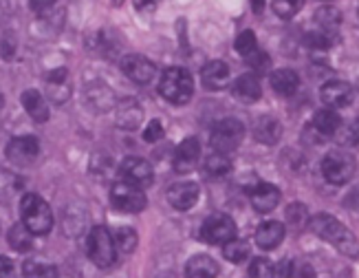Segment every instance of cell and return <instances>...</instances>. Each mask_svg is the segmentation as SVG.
<instances>
[{"label":"cell","mask_w":359,"mask_h":278,"mask_svg":"<svg viewBox=\"0 0 359 278\" xmlns=\"http://www.w3.org/2000/svg\"><path fill=\"white\" fill-rule=\"evenodd\" d=\"M55 5V0H29V7L34 9L36 13H42L46 9H51Z\"/></svg>","instance_id":"b9f144b4"},{"label":"cell","mask_w":359,"mask_h":278,"mask_svg":"<svg viewBox=\"0 0 359 278\" xmlns=\"http://www.w3.org/2000/svg\"><path fill=\"white\" fill-rule=\"evenodd\" d=\"M287 219L293 227H302L304 223H309V212L302 204H293L287 210Z\"/></svg>","instance_id":"8d00e7d4"},{"label":"cell","mask_w":359,"mask_h":278,"mask_svg":"<svg viewBox=\"0 0 359 278\" xmlns=\"http://www.w3.org/2000/svg\"><path fill=\"white\" fill-rule=\"evenodd\" d=\"M46 93L53 100V104H65L71 98V82H69V71L65 67L53 69L46 75Z\"/></svg>","instance_id":"2e32d148"},{"label":"cell","mask_w":359,"mask_h":278,"mask_svg":"<svg viewBox=\"0 0 359 278\" xmlns=\"http://www.w3.org/2000/svg\"><path fill=\"white\" fill-rule=\"evenodd\" d=\"M289 278H316V272L309 263H298V265H291Z\"/></svg>","instance_id":"ab89813d"},{"label":"cell","mask_w":359,"mask_h":278,"mask_svg":"<svg viewBox=\"0 0 359 278\" xmlns=\"http://www.w3.org/2000/svg\"><path fill=\"white\" fill-rule=\"evenodd\" d=\"M231 95L236 98L238 102H243V104H254V102H258L260 95H262V88H260L258 77L254 73L241 75L238 80L233 82V86H231Z\"/></svg>","instance_id":"ac0fdd59"},{"label":"cell","mask_w":359,"mask_h":278,"mask_svg":"<svg viewBox=\"0 0 359 278\" xmlns=\"http://www.w3.org/2000/svg\"><path fill=\"white\" fill-rule=\"evenodd\" d=\"M201 157V144L196 137H187L179 144L177 152H175V170L177 173H190V170L196 168Z\"/></svg>","instance_id":"5bb4252c"},{"label":"cell","mask_w":359,"mask_h":278,"mask_svg":"<svg viewBox=\"0 0 359 278\" xmlns=\"http://www.w3.org/2000/svg\"><path fill=\"white\" fill-rule=\"evenodd\" d=\"M121 71L137 84H148L154 80V75H157V67H154L148 58L137 55V53H128L121 58Z\"/></svg>","instance_id":"30bf717a"},{"label":"cell","mask_w":359,"mask_h":278,"mask_svg":"<svg viewBox=\"0 0 359 278\" xmlns=\"http://www.w3.org/2000/svg\"><path fill=\"white\" fill-rule=\"evenodd\" d=\"M245 137V126L243 121L236 119V117H225L221 121H216V126L212 128V135H210V144L214 148V152H231L236 150L243 142Z\"/></svg>","instance_id":"5b68a950"},{"label":"cell","mask_w":359,"mask_h":278,"mask_svg":"<svg viewBox=\"0 0 359 278\" xmlns=\"http://www.w3.org/2000/svg\"><path fill=\"white\" fill-rule=\"evenodd\" d=\"M280 204V190L271 183H258L252 190V206L256 212L267 214Z\"/></svg>","instance_id":"ffe728a7"},{"label":"cell","mask_w":359,"mask_h":278,"mask_svg":"<svg viewBox=\"0 0 359 278\" xmlns=\"http://www.w3.org/2000/svg\"><path fill=\"white\" fill-rule=\"evenodd\" d=\"M309 227H311L313 234H318L320 239L333 243L337 250L344 252L346 256H351V258L359 256V241H357V237L353 234V232L344 223L337 221L335 216L324 214V212L313 214L309 219Z\"/></svg>","instance_id":"6da1fadb"},{"label":"cell","mask_w":359,"mask_h":278,"mask_svg":"<svg viewBox=\"0 0 359 278\" xmlns=\"http://www.w3.org/2000/svg\"><path fill=\"white\" fill-rule=\"evenodd\" d=\"M86 252L90 256V260L95 263L97 267H111L115 258H117V247L115 241L111 237L104 225H95L88 232L86 239Z\"/></svg>","instance_id":"277c9868"},{"label":"cell","mask_w":359,"mask_h":278,"mask_svg":"<svg viewBox=\"0 0 359 278\" xmlns=\"http://www.w3.org/2000/svg\"><path fill=\"white\" fill-rule=\"evenodd\" d=\"M280 135H283V126H280V121L276 117H269L264 115L256 121L254 126V137L258 139L260 144H267V146H273L278 144Z\"/></svg>","instance_id":"cb8c5ba5"},{"label":"cell","mask_w":359,"mask_h":278,"mask_svg":"<svg viewBox=\"0 0 359 278\" xmlns=\"http://www.w3.org/2000/svg\"><path fill=\"white\" fill-rule=\"evenodd\" d=\"M111 204L113 208H117L119 212H142L148 206V199L144 194L142 188L128 183V181H119L111 188Z\"/></svg>","instance_id":"52a82bcc"},{"label":"cell","mask_w":359,"mask_h":278,"mask_svg":"<svg viewBox=\"0 0 359 278\" xmlns=\"http://www.w3.org/2000/svg\"><path fill=\"white\" fill-rule=\"evenodd\" d=\"M159 93L170 104H177V106L187 104L194 95V80L190 71H185L181 67L165 69L159 80Z\"/></svg>","instance_id":"7a4b0ae2"},{"label":"cell","mask_w":359,"mask_h":278,"mask_svg":"<svg viewBox=\"0 0 359 278\" xmlns=\"http://www.w3.org/2000/svg\"><path fill=\"white\" fill-rule=\"evenodd\" d=\"M7 159L13 161L15 166H31L40 154V142L34 135H22L13 137L5 148Z\"/></svg>","instance_id":"9c48e42d"},{"label":"cell","mask_w":359,"mask_h":278,"mask_svg":"<svg viewBox=\"0 0 359 278\" xmlns=\"http://www.w3.org/2000/svg\"><path fill=\"white\" fill-rule=\"evenodd\" d=\"M86 95H88V102L100 108V111H104V108H111L115 104V95H113V91L104 86V84H93L86 88Z\"/></svg>","instance_id":"f1b7e54d"},{"label":"cell","mask_w":359,"mask_h":278,"mask_svg":"<svg viewBox=\"0 0 359 278\" xmlns=\"http://www.w3.org/2000/svg\"><path fill=\"white\" fill-rule=\"evenodd\" d=\"M271 7H273L276 15H280L283 20H289V18H293V15L300 11L302 0H273Z\"/></svg>","instance_id":"836d02e7"},{"label":"cell","mask_w":359,"mask_h":278,"mask_svg":"<svg viewBox=\"0 0 359 278\" xmlns=\"http://www.w3.org/2000/svg\"><path fill=\"white\" fill-rule=\"evenodd\" d=\"M161 137H163V124H161V119H152L146 126V131H144V139H146L148 144H154V142H159Z\"/></svg>","instance_id":"f35d334b"},{"label":"cell","mask_w":359,"mask_h":278,"mask_svg":"<svg viewBox=\"0 0 359 278\" xmlns=\"http://www.w3.org/2000/svg\"><path fill=\"white\" fill-rule=\"evenodd\" d=\"M205 173H208V177H214V179H221V177L229 175L231 173V159L225 157L223 152H212L205 159Z\"/></svg>","instance_id":"83f0119b"},{"label":"cell","mask_w":359,"mask_h":278,"mask_svg":"<svg viewBox=\"0 0 359 278\" xmlns=\"http://www.w3.org/2000/svg\"><path fill=\"white\" fill-rule=\"evenodd\" d=\"M22 274L27 278H57V270L53 265H46V263L38 260H27L22 265Z\"/></svg>","instance_id":"1f68e13d"},{"label":"cell","mask_w":359,"mask_h":278,"mask_svg":"<svg viewBox=\"0 0 359 278\" xmlns=\"http://www.w3.org/2000/svg\"><path fill=\"white\" fill-rule=\"evenodd\" d=\"M20 214H22V223L34 232V237L49 234V230L53 227V212H51L49 204L38 194L22 197Z\"/></svg>","instance_id":"3957f363"},{"label":"cell","mask_w":359,"mask_h":278,"mask_svg":"<svg viewBox=\"0 0 359 278\" xmlns=\"http://www.w3.org/2000/svg\"><path fill=\"white\" fill-rule=\"evenodd\" d=\"M269 82H271V88L278 93V95H283V98H289L293 95L295 91H298L300 86V77L295 71L291 69H278L269 75Z\"/></svg>","instance_id":"603a6c76"},{"label":"cell","mask_w":359,"mask_h":278,"mask_svg":"<svg viewBox=\"0 0 359 278\" xmlns=\"http://www.w3.org/2000/svg\"><path fill=\"white\" fill-rule=\"evenodd\" d=\"M355 159L346 152L333 150L322 159V175L324 179L333 185H344L353 179L355 175Z\"/></svg>","instance_id":"8992f818"},{"label":"cell","mask_w":359,"mask_h":278,"mask_svg":"<svg viewBox=\"0 0 359 278\" xmlns=\"http://www.w3.org/2000/svg\"><path fill=\"white\" fill-rule=\"evenodd\" d=\"M335 137L346 146H357L359 144V119H353L346 126H339Z\"/></svg>","instance_id":"d590c367"},{"label":"cell","mask_w":359,"mask_h":278,"mask_svg":"<svg viewBox=\"0 0 359 278\" xmlns=\"http://www.w3.org/2000/svg\"><path fill=\"white\" fill-rule=\"evenodd\" d=\"M249 278H276V265L267 258H254L249 265Z\"/></svg>","instance_id":"d6a6232c"},{"label":"cell","mask_w":359,"mask_h":278,"mask_svg":"<svg viewBox=\"0 0 359 278\" xmlns=\"http://www.w3.org/2000/svg\"><path fill=\"white\" fill-rule=\"evenodd\" d=\"M233 46H236V51L247 60L249 55H252L256 49H258V42H256V36H254V31H243V34L236 38V44H233Z\"/></svg>","instance_id":"e575fe53"},{"label":"cell","mask_w":359,"mask_h":278,"mask_svg":"<svg viewBox=\"0 0 359 278\" xmlns=\"http://www.w3.org/2000/svg\"><path fill=\"white\" fill-rule=\"evenodd\" d=\"M218 263L208 254H196L187 260L185 276L187 278H216L218 276Z\"/></svg>","instance_id":"7402d4cb"},{"label":"cell","mask_w":359,"mask_h":278,"mask_svg":"<svg viewBox=\"0 0 359 278\" xmlns=\"http://www.w3.org/2000/svg\"><path fill=\"white\" fill-rule=\"evenodd\" d=\"M201 237L212 245H225L227 241L236 239V223L229 214H212L201 225Z\"/></svg>","instance_id":"ba28073f"},{"label":"cell","mask_w":359,"mask_h":278,"mask_svg":"<svg viewBox=\"0 0 359 278\" xmlns=\"http://www.w3.org/2000/svg\"><path fill=\"white\" fill-rule=\"evenodd\" d=\"M115 119H117V126H119V128L137 131L139 126H142V121H144V108L139 106L137 100H123V102H117Z\"/></svg>","instance_id":"9a60e30c"},{"label":"cell","mask_w":359,"mask_h":278,"mask_svg":"<svg viewBox=\"0 0 359 278\" xmlns=\"http://www.w3.org/2000/svg\"><path fill=\"white\" fill-rule=\"evenodd\" d=\"M316 22L322 27V34L326 36H333L337 34V29H339V22H341V13L337 7L333 5H326L322 9L316 11Z\"/></svg>","instance_id":"4316f807"},{"label":"cell","mask_w":359,"mask_h":278,"mask_svg":"<svg viewBox=\"0 0 359 278\" xmlns=\"http://www.w3.org/2000/svg\"><path fill=\"white\" fill-rule=\"evenodd\" d=\"M247 62H249V67H252L256 73H264L269 69V65H271V60H269V55L264 53V51H260V49H256L252 55L247 58Z\"/></svg>","instance_id":"74e56055"},{"label":"cell","mask_w":359,"mask_h":278,"mask_svg":"<svg viewBox=\"0 0 359 278\" xmlns=\"http://www.w3.org/2000/svg\"><path fill=\"white\" fill-rule=\"evenodd\" d=\"M7 241L11 250L15 252H29L34 247V232H31L25 223H13L7 232Z\"/></svg>","instance_id":"d4e9b609"},{"label":"cell","mask_w":359,"mask_h":278,"mask_svg":"<svg viewBox=\"0 0 359 278\" xmlns=\"http://www.w3.org/2000/svg\"><path fill=\"white\" fill-rule=\"evenodd\" d=\"M256 245L260 250H276V247L283 243L285 239V225L280 221H264L256 230Z\"/></svg>","instance_id":"d6986e66"},{"label":"cell","mask_w":359,"mask_h":278,"mask_svg":"<svg viewBox=\"0 0 359 278\" xmlns=\"http://www.w3.org/2000/svg\"><path fill=\"white\" fill-rule=\"evenodd\" d=\"M198 201V185L194 181H179L168 188V204L175 210H190Z\"/></svg>","instance_id":"4fadbf2b"},{"label":"cell","mask_w":359,"mask_h":278,"mask_svg":"<svg viewBox=\"0 0 359 278\" xmlns=\"http://www.w3.org/2000/svg\"><path fill=\"white\" fill-rule=\"evenodd\" d=\"M159 0H135V7L137 11H152L154 7H157Z\"/></svg>","instance_id":"7bdbcfd3"},{"label":"cell","mask_w":359,"mask_h":278,"mask_svg":"<svg viewBox=\"0 0 359 278\" xmlns=\"http://www.w3.org/2000/svg\"><path fill=\"white\" fill-rule=\"evenodd\" d=\"M13 274H15V267H13L11 258L0 256V278H13Z\"/></svg>","instance_id":"60d3db41"},{"label":"cell","mask_w":359,"mask_h":278,"mask_svg":"<svg viewBox=\"0 0 359 278\" xmlns=\"http://www.w3.org/2000/svg\"><path fill=\"white\" fill-rule=\"evenodd\" d=\"M320 98L326 108H346L353 102V86L344 80H331L322 86Z\"/></svg>","instance_id":"7c38bea8"},{"label":"cell","mask_w":359,"mask_h":278,"mask_svg":"<svg viewBox=\"0 0 359 278\" xmlns=\"http://www.w3.org/2000/svg\"><path fill=\"white\" fill-rule=\"evenodd\" d=\"M313 126L316 131H320L322 135H335L341 126V119L335 113V108H320V111L313 115Z\"/></svg>","instance_id":"484cf974"},{"label":"cell","mask_w":359,"mask_h":278,"mask_svg":"<svg viewBox=\"0 0 359 278\" xmlns=\"http://www.w3.org/2000/svg\"><path fill=\"white\" fill-rule=\"evenodd\" d=\"M119 173H121L123 181H128V183L137 185V188H142V190L148 188V185L152 183V179H154L152 166L146 159H139V157L123 159Z\"/></svg>","instance_id":"8fae6325"},{"label":"cell","mask_w":359,"mask_h":278,"mask_svg":"<svg viewBox=\"0 0 359 278\" xmlns=\"http://www.w3.org/2000/svg\"><path fill=\"white\" fill-rule=\"evenodd\" d=\"M22 106L34 121H38V124L49 121V104H46L42 93H38L36 88H29L22 93Z\"/></svg>","instance_id":"44dd1931"},{"label":"cell","mask_w":359,"mask_h":278,"mask_svg":"<svg viewBox=\"0 0 359 278\" xmlns=\"http://www.w3.org/2000/svg\"><path fill=\"white\" fill-rule=\"evenodd\" d=\"M357 13H359V11H357Z\"/></svg>","instance_id":"bcb514c9"},{"label":"cell","mask_w":359,"mask_h":278,"mask_svg":"<svg viewBox=\"0 0 359 278\" xmlns=\"http://www.w3.org/2000/svg\"><path fill=\"white\" fill-rule=\"evenodd\" d=\"M3 104H5V95L0 93V108H3Z\"/></svg>","instance_id":"f6af8a7d"},{"label":"cell","mask_w":359,"mask_h":278,"mask_svg":"<svg viewBox=\"0 0 359 278\" xmlns=\"http://www.w3.org/2000/svg\"><path fill=\"white\" fill-rule=\"evenodd\" d=\"M223 256L229 263H243L249 258V243L243 239H231L223 245Z\"/></svg>","instance_id":"f546056e"},{"label":"cell","mask_w":359,"mask_h":278,"mask_svg":"<svg viewBox=\"0 0 359 278\" xmlns=\"http://www.w3.org/2000/svg\"><path fill=\"white\" fill-rule=\"evenodd\" d=\"M252 7H254L256 13H260L264 9V0H252Z\"/></svg>","instance_id":"ee69618b"},{"label":"cell","mask_w":359,"mask_h":278,"mask_svg":"<svg viewBox=\"0 0 359 278\" xmlns=\"http://www.w3.org/2000/svg\"><path fill=\"white\" fill-rule=\"evenodd\" d=\"M201 82L208 91H221L229 84V67L221 60L208 62L201 71Z\"/></svg>","instance_id":"e0dca14e"},{"label":"cell","mask_w":359,"mask_h":278,"mask_svg":"<svg viewBox=\"0 0 359 278\" xmlns=\"http://www.w3.org/2000/svg\"><path fill=\"white\" fill-rule=\"evenodd\" d=\"M115 247L119 252H123V254H130V252H135V247H137V232L133 230V227H119L117 232H115Z\"/></svg>","instance_id":"4dcf8cb0"}]
</instances>
